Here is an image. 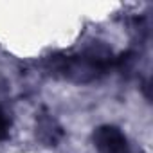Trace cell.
I'll return each instance as SVG.
<instances>
[{
	"label": "cell",
	"mask_w": 153,
	"mask_h": 153,
	"mask_svg": "<svg viewBox=\"0 0 153 153\" xmlns=\"http://www.w3.org/2000/svg\"><path fill=\"white\" fill-rule=\"evenodd\" d=\"M112 63V52L101 47H94L79 56H52L51 70L65 79L78 83H88L108 70Z\"/></svg>",
	"instance_id": "obj_1"
},
{
	"label": "cell",
	"mask_w": 153,
	"mask_h": 153,
	"mask_svg": "<svg viewBox=\"0 0 153 153\" xmlns=\"http://www.w3.org/2000/svg\"><path fill=\"white\" fill-rule=\"evenodd\" d=\"M94 144L99 153H128V142L115 126H101L94 133Z\"/></svg>",
	"instance_id": "obj_2"
},
{
	"label": "cell",
	"mask_w": 153,
	"mask_h": 153,
	"mask_svg": "<svg viewBox=\"0 0 153 153\" xmlns=\"http://www.w3.org/2000/svg\"><path fill=\"white\" fill-rule=\"evenodd\" d=\"M36 133L42 140H45L49 146H54L58 139L61 137V128L51 119V117H40L36 121Z\"/></svg>",
	"instance_id": "obj_3"
},
{
	"label": "cell",
	"mask_w": 153,
	"mask_h": 153,
	"mask_svg": "<svg viewBox=\"0 0 153 153\" xmlns=\"http://www.w3.org/2000/svg\"><path fill=\"white\" fill-rule=\"evenodd\" d=\"M7 135H9V121H7L6 114L0 110V140L7 139Z\"/></svg>",
	"instance_id": "obj_4"
}]
</instances>
